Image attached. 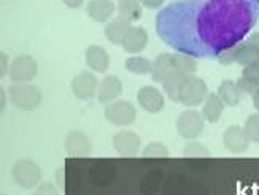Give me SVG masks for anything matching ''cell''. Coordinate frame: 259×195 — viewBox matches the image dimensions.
Here are the masks:
<instances>
[{
	"label": "cell",
	"instance_id": "cell-16",
	"mask_svg": "<svg viewBox=\"0 0 259 195\" xmlns=\"http://www.w3.org/2000/svg\"><path fill=\"white\" fill-rule=\"evenodd\" d=\"M86 11L91 19L104 24V22H110L113 19L116 5L113 4V0H89Z\"/></svg>",
	"mask_w": 259,
	"mask_h": 195
},
{
	"label": "cell",
	"instance_id": "cell-32",
	"mask_svg": "<svg viewBox=\"0 0 259 195\" xmlns=\"http://www.w3.org/2000/svg\"><path fill=\"white\" fill-rule=\"evenodd\" d=\"M0 76H7L10 73V67H11V62H10V57L8 54L2 53V56H0Z\"/></svg>",
	"mask_w": 259,
	"mask_h": 195
},
{
	"label": "cell",
	"instance_id": "cell-6",
	"mask_svg": "<svg viewBox=\"0 0 259 195\" xmlns=\"http://www.w3.org/2000/svg\"><path fill=\"white\" fill-rule=\"evenodd\" d=\"M13 181L22 189H35L41 182V170L30 159H19L11 168Z\"/></svg>",
	"mask_w": 259,
	"mask_h": 195
},
{
	"label": "cell",
	"instance_id": "cell-31",
	"mask_svg": "<svg viewBox=\"0 0 259 195\" xmlns=\"http://www.w3.org/2000/svg\"><path fill=\"white\" fill-rule=\"evenodd\" d=\"M237 84H239V87L242 89V92L246 94V95H253V94L256 92V90L259 89V84H257V83L250 81V79H246V78H243V76H240V78L237 79Z\"/></svg>",
	"mask_w": 259,
	"mask_h": 195
},
{
	"label": "cell",
	"instance_id": "cell-9",
	"mask_svg": "<svg viewBox=\"0 0 259 195\" xmlns=\"http://www.w3.org/2000/svg\"><path fill=\"white\" fill-rule=\"evenodd\" d=\"M99 79L91 72H81L72 79V94L78 100H91L99 90Z\"/></svg>",
	"mask_w": 259,
	"mask_h": 195
},
{
	"label": "cell",
	"instance_id": "cell-1",
	"mask_svg": "<svg viewBox=\"0 0 259 195\" xmlns=\"http://www.w3.org/2000/svg\"><path fill=\"white\" fill-rule=\"evenodd\" d=\"M259 0H175L156 15L159 38L194 59L218 57L251 32Z\"/></svg>",
	"mask_w": 259,
	"mask_h": 195
},
{
	"label": "cell",
	"instance_id": "cell-36",
	"mask_svg": "<svg viewBox=\"0 0 259 195\" xmlns=\"http://www.w3.org/2000/svg\"><path fill=\"white\" fill-rule=\"evenodd\" d=\"M251 99H253V107L256 108V111L259 113V89L256 90V92L251 95Z\"/></svg>",
	"mask_w": 259,
	"mask_h": 195
},
{
	"label": "cell",
	"instance_id": "cell-8",
	"mask_svg": "<svg viewBox=\"0 0 259 195\" xmlns=\"http://www.w3.org/2000/svg\"><path fill=\"white\" fill-rule=\"evenodd\" d=\"M38 73V64L29 54H21L11 61L10 73L8 76L11 78L13 83H29Z\"/></svg>",
	"mask_w": 259,
	"mask_h": 195
},
{
	"label": "cell",
	"instance_id": "cell-14",
	"mask_svg": "<svg viewBox=\"0 0 259 195\" xmlns=\"http://www.w3.org/2000/svg\"><path fill=\"white\" fill-rule=\"evenodd\" d=\"M122 92V83L121 79L115 75H107L100 79L99 90H97V100L104 105H110L119 99Z\"/></svg>",
	"mask_w": 259,
	"mask_h": 195
},
{
	"label": "cell",
	"instance_id": "cell-19",
	"mask_svg": "<svg viewBox=\"0 0 259 195\" xmlns=\"http://www.w3.org/2000/svg\"><path fill=\"white\" fill-rule=\"evenodd\" d=\"M174 70V54L172 53H162L153 61V70H151V78L154 83H161L170 75Z\"/></svg>",
	"mask_w": 259,
	"mask_h": 195
},
{
	"label": "cell",
	"instance_id": "cell-10",
	"mask_svg": "<svg viewBox=\"0 0 259 195\" xmlns=\"http://www.w3.org/2000/svg\"><path fill=\"white\" fill-rule=\"evenodd\" d=\"M251 140L240 125H231L223 133V144L232 154H242L248 149Z\"/></svg>",
	"mask_w": 259,
	"mask_h": 195
},
{
	"label": "cell",
	"instance_id": "cell-20",
	"mask_svg": "<svg viewBox=\"0 0 259 195\" xmlns=\"http://www.w3.org/2000/svg\"><path fill=\"white\" fill-rule=\"evenodd\" d=\"M217 94L226 107H237L243 99L242 89L239 87L237 81H232V79H223Z\"/></svg>",
	"mask_w": 259,
	"mask_h": 195
},
{
	"label": "cell",
	"instance_id": "cell-3",
	"mask_svg": "<svg viewBox=\"0 0 259 195\" xmlns=\"http://www.w3.org/2000/svg\"><path fill=\"white\" fill-rule=\"evenodd\" d=\"M208 94H210L208 87L204 79L196 75H189V76H185L182 87H180L178 103H182L186 108H196L205 102Z\"/></svg>",
	"mask_w": 259,
	"mask_h": 195
},
{
	"label": "cell",
	"instance_id": "cell-29",
	"mask_svg": "<svg viewBox=\"0 0 259 195\" xmlns=\"http://www.w3.org/2000/svg\"><path fill=\"white\" fill-rule=\"evenodd\" d=\"M242 76L250 79V81H254L259 84V61L257 62H253L250 65L243 67V72H242Z\"/></svg>",
	"mask_w": 259,
	"mask_h": 195
},
{
	"label": "cell",
	"instance_id": "cell-7",
	"mask_svg": "<svg viewBox=\"0 0 259 195\" xmlns=\"http://www.w3.org/2000/svg\"><path fill=\"white\" fill-rule=\"evenodd\" d=\"M104 114L108 122L118 125V127H127V125L134 124L135 118H137L135 107L127 100H116L110 103V105L105 107Z\"/></svg>",
	"mask_w": 259,
	"mask_h": 195
},
{
	"label": "cell",
	"instance_id": "cell-22",
	"mask_svg": "<svg viewBox=\"0 0 259 195\" xmlns=\"http://www.w3.org/2000/svg\"><path fill=\"white\" fill-rule=\"evenodd\" d=\"M142 2L140 0H118L116 2V11L119 16H124L129 21H137L142 18Z\"/></svg>",
	"mask_w": 259,
	"mask_h": 195
},
{
	"label": "cell",
	"instance_id": "cell-35",
	"mask_svg": "<svg viewBox=\"0 0 259 195\" xmlns=\"http://www.w3.org/2000/svg\"><path fill=\"white\" fill-rule=\"evenodd\" d=\"M246 40H248L251 44H253V46L259 51V32H256V33H253V35H250L248 38H246Z\"/></svg>",
	"mask_w": 259,
	"mask_h": 195
},
{
	"label": "cell",
	"instance_id": "cell-26",
	"mask_svg": "<svg viewBox=\"0 0 259 195\" xmlns=\"http://www.w3.org/2000/svg\"><path fill=\"white\" fill-rule=\"evenodd\" d=\"M243 129L253 143H259V113L250 114L245 121Z\"/></svg>",
	"mask_w": 259,
	"mask_h": 195
},
{
	"label": "cell",
	"instance_id": "cell-28",
	"mask_svg": "<svg viewBox=\"0 0 259 195\" xmlns=\"http://www.w3.org/2000/svg\"><path fill=\"white\" fill-rule=\"evenodd\" d=\"M142 156L143 157H167L168 156V149L162 143L153 141V143H148L145 146V149L142 151Z\"/></svg>",
	"mask_w": 259,
	"mask_h": 195
},
{
	"label": "cell",
	"instance_id": "cell-21",
	"mask_svg": "<svg viewBox=\"0 0 259 195\" xmlns=\"http://www.w3.org/2000/svg\"><path fill=\"white\" fill-rule=\"evenodd\" d=\"M224 108H226V105H224V102L220 99V95L215 92H210L207 95L205 102L202 103V114H204L205 121L217 122V121H220Z\"/></svg>",
	"mask_w": 259,
	"mask_h": 195
},
{
	"label": "cell",
	"instance_id": "cell-24",
	"mask_svg": "<svg viewBox=\"0 0 259 195\" xmlns=\"http://www.w3.org/2000/svg\"><path fill=\"white\" fill-rule=\"evenodd\" d=\"M183 79H185V75L178 73V72H172L162 81V87H164L165 95L174 103H178V100H180V87H182Z\"/></svg>",
	"mask_w": 259,
	"mask_h": 195
},
{
	"label": "cell",
	"instance_id": "cell-12",
	"mask_svg": "<svg viewBox=\"0 0 259 195\" xmlns=\"http://www.w3.org/2000/svg\"><path fill=\"white\" fill-rule=\"evenodd\" d=\"M137 100H139V105L151 114H157L159 111H162L165 105L164 94L154 86H143L142 89H139Z\"/></svg>",
	"mask_w": 259,
	"mask_h": 195
},
{
	"label": "cell",
	"instance_id": "cell-5",
	"mask_svg": "<svg viewBox=\"0 0 259 195\" xmlns=\"http://www.w3.org/2000/svg\"><path fill=\"white\" fill-rule=\"evenodd\" d=\"M218 62L221 65H231V64H239L242 67H246L253 62L259 61V51L253 46L248 40H243L237 43L235 46L223 51L218 57Z\"/></svg>",
	"mask_w": 259,
	"mask_h": 195
},
{
	"label": "cell",
	"instance_id": "cell-25",
	"mask_svg": "<svg viewBox=\"0 0 259 195\" xmlns=\"http://www.w3.org/2000/svg\"><path fill=\"white\" fill-rule=\"evenodd\" d=\"M174 70L185 75V76L194 75L197 72V62L194 57H191L188 54L175 53L174 54Z\"/></svg>",
	"mask_w": 259,
	"mask_h": 195
},
{
	"label": "cell",
	"instance_id": "cell-27",
	"mask_svg": "<svg viewBox=\"0 0 259 195\" xmlns=\"http://www.w3.org/2000/svg\"><path fill=\"white\" fill-rule=\"evenodd\" d=\"M183 156L185 157H208L210 156V151L207 149L205 144L191 140L183 148Z\"/></svg>",
	"mask_w": 259,
	"mask_h": 195
},
{
	"label": "cell",
	"instance_id": "cell-23",
	"mask_svg": "<svg viewBox=\"0 0 259 195\" xmlns=\"http://www.w3.org/2000/svg\"><path fill=\"white\" fill-rule=\"evenodd\" d=\"M126 70L134 73V75H140V76H145V75H151V70H153V62L150 59H146L143 56H131L126 59Z\"/></svg>",
	"mask_w": 259,
	"mask_h": 195
},
{
	"label": "cell",
	"instance_id": "cell-37",
	"mask_svg": "<svg viewBox=\"0 0 259 195\" xmlns=\"http://www.w3.org/2000/svg\"><path fill=\"white\" fill-rule=\"evenodd\" d=\"M0 97H2V113L5 111V105H7V94H5V89L0 90Z\"/></svg>",
	"mask_w": 259,
	"mask_h": 195
},
{
	"label": "cell",
	"instance_id": "cell-30",
	"mask_svg": "<svg viewBox=\"0 0 259 195\" xmlns=\"http://www.w3.org/2000/svg\"><path fill=\"white\" fill-rule=\"evenodd\" d=\"M32 195H59V190L53 182L47 181V182H40Z\"/></svg>",
	"mask_w": 259,
	"mask_h": 195
},
{
	"label": "cell",
	"instance_id": "cell-33",
	"mask_svg": "<svg viewBox=\"0 0 259 195\" xmlns=\"http://www.w3.org/2000/svg\"><path fill=\"white\" fill-rule=\"evenodd\" d=\"M142 5L148 10H159L164 5V0H140Z\"/></svg>",
	"mask_w": 259,
	"mask_h": 195
},
{
	"label": "cell",
	"instance_id": "cell-18",
	"mask_svg": "<svg viewBox=\"0 0 259 195\" xmlns=\"http://www.w3.org/2000/svg\"><path fill=\"white\" fill-rule=\"evenodd\" d=\"M131 22L132 21H129L124 16H119V15L115 16L110 22H107V26H105V37H107V40L110 43H113V44H122V40H124L129 27L132 26Z\"/></svg>",
	"mask_w": 259,
	"mask_h": 195
},
{
	"label": "cell",
	"instance_id": "cell-11",
	"mask_svg": "<svg viewBox=\"0 0 259 195\" xmlns=\"http://www.w3.org/2000/svg\"><path fill=\"white\" fill-rule=\"evenodd\" d=\"M64 149L70 157H88L91 154V141L81 130H72L64 140Z\"/></svg>",
	"mask_w": 259,
	"mask_h": 195
},
{
	"label": "cell",
	"instance_id": "cell-34",
	"mask_svg": "<svg viewBox=\"0 0 259 195\" xmlns=\"http://www.w3.org/2000/svg\"><path fill=\"white\" fill-rule=\"evenodd\" d=\"M62 2L69 7V8H78V7H81L84 0H62Z\"/></svg>",
	"mask_w": 259,
	"mask_h": 195
},
{
	"label": "cell",
	"instance_id": "cell-13",
	"mask_svg": "<svg viewBox=\"0 0 259 195\" xmlns=\"http://www.w3.org/2000/svg\"><path fill=\"white\" fill-rule=\"evenodd\" d=\"M111 141H113V148L116 149V153L122 157H134L139 154L140 138L132 130H121L115 133Z\"/></svg>",
	"mask_w": 259,
	"mask_h": 195
},
{
	"label": "cell",
	"instance_id": "cell-17",
	"mask_svg": "<svg viewBox=\"0 0 259 195\" xmlns=\"http://www.w3.org/2000/svg\"><path fill=\"white\" fill-rule=\"evenodd\" d=\"M84 59H86L88 68H91L96 73H105L110 67V56L102 46H99V44H93V46H89L86 50Z\"/></svg>",
	"mask_w": 259,
	"mask_h": 195
},
{
	"label": "cell",
	"instance_id": "cell-15",
	"mask_svg": "<svg viewBox=\"0 0 259 195\" xmlns=\"http://www.w3.org/2000/svg\"><path fill=\"white\" fill-rule=\"evenodd\" d=\"M146 43H148V33H146V30L139 26H131L121 46L126 53L135 56L146 48Z\"/></svg>",
	"mask_w": 259,
	"mask_h": 195
},
{
	"label": "cell",
	"instance_id": "cell-4",
	"mask_svg": "<svg viewBox=\"0 0 259 195\" xmlns=\"http://www.w3.org/2000/svg\"><path fill=\"white\" fill-rule=\"evenodd\" d=\"M175 125H177L178 135L182 136V138L191 141V140L199 138L202 132H204L205 118H204V114H202V111L188 108L178 114Z\"/></svg>",
	"mask_w": 259,
	"mask_h": 195
},
{
	"label": "cell",
	"instance_id": "cell-2",
	"mask_svg": "<svg viewBox=\"0 0 259 195\" xmlns=\"http://www.w3.org/2000/svg\"><path fill=\"white\" fill-rule=\"evenodd\" d=\"M8 99L22 111H32L40 107L41 90L30 83H13L8 89Z\"/></svg>",
	"mask_w": 259,
	"mask_h": 195
}]
</instances>
